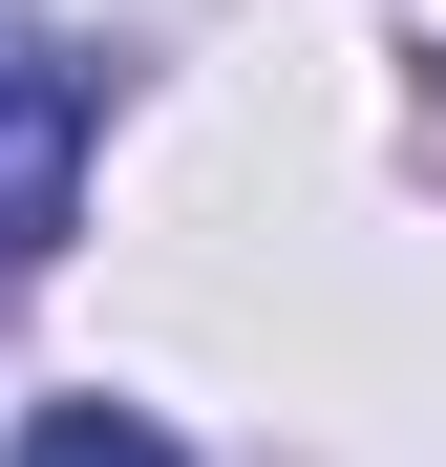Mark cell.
Instances as JSON below:
<instances>
[{
    "mask_svg": "<svg viewBox=\"0 0 446 467\" xmlns=\"http://www.w3.org/2000/svg\"><path fill=\"white\" fill-rule=\"evenodd\" d=\"M22 467H192V446L149 425V404H43V425H22Z\"/></svg>",
    "mask_w": 446,
    "mask_h": 467,
    "instance_id": "cell-2",
    "label": "cell"
},
{
    "mask_svg": "<svg viewBox=\"0 0 446 467\" xmlns=\"http://www.w3.org/2000/svg\"><path fill=\"white\" fill-rule=\"evenodd\" d=\"M86 86H64V64H0V276L22 255H64V213H86Z\"/></svg>",
    "mask_w": 446,
    "mask_h": 467,
    "instance_id": "cell-1",
    "label": "cell"
}]
</instances>
